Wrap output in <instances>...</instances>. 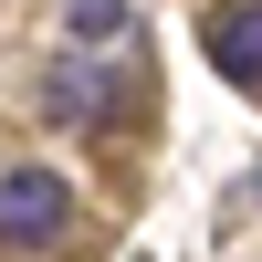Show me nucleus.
<instances>
[{"label":"nucleus","instance_id":"1","mask_svg":"<svg viewBox=\"0 0 262 262\" xmlns=\"http://www.w3.org/2000/svg\"><path fill=\"white\" fill-rule=\"evenodd\" d=\"M63 231H74V189H63V168H11L0 179V252H53Z\"/></svg>","mask_w":262,"mask_h":262},{"label":"nucleus","instance_id":"2","mask_svg":"<svg viewBox=\"0 0 262 262\" xmlns=\"http://www.w3.org/2000/svg\"><path fill=\"white\" fill-rule=\"evenodd\" d=\"M42 105H53L63 126H116V116H126V95L95 74V42H74V53H63L53 74H42Z\"/></svg>","mask_w":262,"mask_h":262},{"label":"nucleus","instance_id":"3","mask_svg":"<svg viewBox=\"0 0 262 262\" xmlns=\"http://www.w3.org/2000/svg\"><path fill=\"white\" fill-rule=\"evenodd\" d=\"M210 63L231 84H262V0H221L210 11Z\"/></svg>","mask_w":262,"mask_h":262},{"label":"nucleus","instance_id":"4","mask_svg":"<svg viewBox=\"0 0 262 262\" xmlns=\"http://www.w3.org/2000/svg\"><path fill=\"white\" fill-rule=\"evenodd\" d=\"M63 32L74 42H116L126 32V0H63Z\"/></svg>","mask_w":262,"mask_h":262},{"label":"nucleus","instance_id":"5","mask_svg":"<svg viewBox=\"0 0 262 262\" xmlns=\"http://www.w3.org/2000/svg\"><path fill=\"white\" fill-rule=\"evenodd\" d=\"M252 200H262V168H252Z\"/></svg>","mask_w":262,"mask_h":262}]
</instances>
